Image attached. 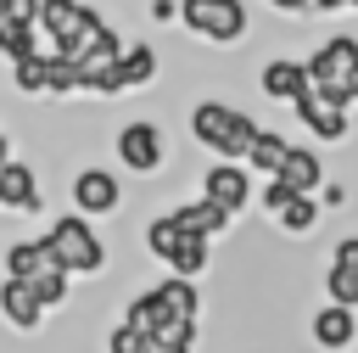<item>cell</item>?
Returning a JSON list of instances; mask_svg holds the SVG:
<instances>
[{"label":"cell","mask_w":358,"mask_h":353,"mask_svg":"<svg viewBox=\"0 0 358 353\" xmlns=\"http://www.w3.org/2000/svg\"><path fill=\"white\" fill-rule=\"evenodd\" d=\"M6 34H11V28H6V22H0V56H6Z\"/></svg>","instance_id":"obj_33"},{"label":"cell","mask_w":358,"mask_h":353,"mask_svg":"<svg viewBox=\"0 0 358 353\" xmlns=\"http://www.w3.org/2000/svg\"><path fill=\"white\" fill-rule=\"evenodd\" d=\"M324 291H330V303L358 308V235H341L336 241L330 269H324Z\"/></svg>","instance_id":"obj_17"},{"label":"cell","mask_w":358,"mask_h":353,"mask_svg":"<svg viewBox=\"0 0 358 353\" xmlns=\"http://www.w3.org/2000/svg\"><path fill=\"white\" fill-rule=\"evenodd\" d=\"M145 11H151V22H168V17L179 22V0H151Z\"/></svg>","instance_id":"obj_29"},{"label":"cell","mask_w":358,"mask_h":353,"mask_svg":"<svg viewBox=\"0 0 358 353\" xmlns=\"http://www.w3.org/2000/svg\"><path fill=\"white\" fill-rule=\"evenodd\" d=\"M39 17V0H0V22L17 28V22H34Z\"/></svg>","instance_id":"obj_27"},{"label":"cell","mask_w":358,"mask_h":353,"mask_svg":"<svg viewBox=\"0 0 358 353\" xmlns=\"http://www.w3.org/2000/svg\"><path fill=\"white\" fill-rule=\"evenodd\" d=\"M173 219H179L185 230H196V235H207V241H218V235H224V230L235 224V219H229L224 207H213L207 196H190V202H179V207H173Z\"/></svg>","instance_id":"obj_20"},{"label":"cell","mask_w":358,"mask_h":353,"mask_svg":"<svg viewBox=\"0 0 358 353\" xmlns=\"http://www.w3.org/2000/svg\"><path fill=\"white\" fill-rule=\"evenodd\" d=\"M179 22L207 45H241L252 34L246 0H179Z\"/></svg>","instance_id":"obj_6"},{"label":"cell","mask_w":358,"mask_h":353,"mask_svg":"<svg viewBox=\"0 0 358 353\" xmlns=\"http://www.w3.org/2000/svg\"><path fill=\"white\" fill-rule=\"evenodd\" d=\"M257 129H263V123H257L252 112H241V106H229V101H218V95H201V101L190 106V140L207 146L218 162H246Z\"/></svg>","instance_id":"obj_2"},{"label":"cell","mask_w":358,"mask_h":353,"mask_svg":"<svg viewBox=\"0 0 358 353\" xmlns=\"http://www.w3.org/2000/svg\"><path fill=\"white\" fill-rule=\"evenodd\" d=\"M106 353H196V347H185V342H162V336H140L134 325H112L106 331Z\"/></svg>","instance_id":"obj_22"},{"label":"cell","mask_w":358,"mask_h":353,"mask_svg":"<svg viewBox=\"0 0 358 353\" xmlns=\"http://www.w3.org/2000/svg\"><path fill=\"white\" fill-rule=\"evenodd\" d=\"M308 336H313V347H324V353L352 347V342H358V308H347V303H324V308L308 319Z\"/></svg>","instance_id":"obj_13"},{"label":"cell","mask_w":358,"mask_h":353,"mask_svg":"<svg viewBox=\"0 0 358 353\" xmlns=\"http://www.w3.org/2000/svg\"><path fill=\"white\" fill-rule=\"evenodd\" d=\"M45 241H50V252H56V263L67 275H101L106 269V241L95 235V224L84 213H62L45 230Z\"/></svg>","instance_id":"obj_5"},{"label":"cell","mask_w":358,"mask_h":353,"mask_svg":"<svg viewBox=\"0 0 358 353\" xmlns=\"http://www.w3.org/2000/svg\"><path fill=\"white\" fill-rule=\"evenodd\" d=\"M90 22H95V6H84V0H39V17H34L45 50H73Z\"/></svg>","instance_id":"obj_10"},{"label":"cell","mask_w":358,"mask_h":353,"mask_svg":"<svg viewBox=\"0 0 358 353\" xmlns=\"http://www.w3.org/2000/svg\"><path fill=\"white\" fill-rule=\"evenodd\" d=\"M117 319L134 325L140 336H162V342L196 347V331H201V291H196V280H185V275H162L157 286L134 291Z\"/></svg>","instance_id":"obj_1"},{"label":"cell","mask_w":358,"mask_h":353,"mask_svg":"<svg viewBox=\"0 0 358 353\" xmlns=\"http://www.w3.org/2000/svg\"><path fill=\"white\" fill-rule=\"evenodd\" d=\"M257 90L268 95V101H296V95H308V62H296V56H268L263 67H257Z\"/></svg>","instance_id":"obj_14"},{"label":"cell","mask_w":358,"mask_h":353,"mask_svg":"<svg viewBox=\"0 0 358 353\" xmlns=\"http://www.w3.org/2000/svg\"><path fill=\"white\" fill-rule=\"evenodd\" d=\"M112 157H117L123 174L151 179V174L168 162V129H162L157 118H129V123L112 134Z\"/></svg>","instance_id":"obj_7"},{"label":"cell","mask_w":358,"mask_h":353,"mask_svg":"<svg viewBox=\"0 0 358 353\" xmlns=\"http://www.w3.org/2000/svg\"><path fill=\"white\" fill-rule=\"evenodd\" d=\"M45 303H39V291L28 286V280H17V275H6L0 280V319L17 331V336H39V325H45Z\"/></svg>","instance_id":"obj_12"},{"label":"cell","mask_w":358,"mask_h":353,"mask_svg":"<svg viewBox=\"0 0 358 353\" xmlns=\"http://www.w3.org/2000/svg\"><path fill=\"white\" fill-rule=\"evenodd\" d=\"M196 196H207L213 207H224L229 219H241V213L257 202V191H252V168H246V162H207L201 179H196Z\"/></svg>","instance_id":"obj_8"},{"label":"cell","mask_w":358,"mask_h":353,"mask_svg":"<svg viewBox=\"0 0 358 353\" xmlns=\"http://www.w3.org/2000/svg\"><path fill=\"white\" fill-rule=\"evenodd\" d=\"M129 84H123V67H117V56L112 62H90L84 67V95H95V101H112V95H123Z\"/></svg>","instance_id":"obj_26"},{"label":"cell","mask_w":358,"mask_h":353,"mask_svg":"<svg viewBox=\"0 0 358 353\" xmlns=\"http://www.w3.org/2000/svg\"><path fill=\"white\" fill-rule=\"evenodd\" d=\"M313 11H319V17H341V11H352V6H347V0H313Z\"/></svg>","instance_id":"obj_31"},{"label":"cell","mask_w":358,"mask_h":353,"mask_svg":"<svg viewBox=\"0 0 358 353\" xmlns=\"http://www.w3.org/2000/svg\"><path fill=\"white\" fill-rule=\"evenodd\" d=\"M45 95H84V67L73 56H45Z\"/></svg>","instance_id":"obj_24"},{"label":"cell","mask_w":358,"mask_h":353,"mask_svg":"<svg viewBox=\"0 0 358 353\" xmlns=\"http://www.w3.org/2000/svg\"><path fill=\"white\" fill-rule=\"evenodd\" d=\"M45 56H50L45 45L11 56V84H17V95H45Z\"/></svg>","instance_id":"obj_25"},{"label":"cell","mask_w":358,"mask_h":353,"mask_svg":"<svg viewBox=\"0 0 358 353\" xmlns=\"http://www.w3.org/2000/svg\"><path fill=\"white\" fill-rule=\"evenodd\" d=\"M45 269H56V252H50L45 235H39V241H6V275H17V280H39Z\"/></svg>","instance_id":"obj_19"},{"label":"cell","mask_w":358,"mask_h":353,"mask_svg":"<svg viewBox=\"0 0 358 353\" xmlns=\"http://www.w3.org/2000/svg\"><path fill=\"white\" fill-rule=\"evenodd\" d=\"M145 252H151L168 275H185V280H201L207 263H213V241L196 235V230H185V224L173 219V207L145 224Z\"/></svg>","instance_id":"obj_4"},{"label":"cell","mask_w":358,"mask_h":353,"mask_svg":"<svg viewBox=\"0 0 358 353\" xmlns=\"http://www.w3.org/2000/svg\"><path fill=\"white\" fill-rule=\"evenodd\" d=\"M285 157H291V140H285V134H274V129H257V140H252V151H246V168L274 179Z\"/></svg>","instance_id":"obj_23"},{"label":"cell","mask_w":358,"mask_h":353,"mask_svg":"<svg viewBox=\"0 0 358 353\" xmlns=\"http://www.w3.org/2000/svg\"><path fill=\"white\" fill-rule=\"evenodd\" d=\"M67 202H73V213H84V219H112V213L123 207V179H117L112 168L90 162V168H78V174H73Z\"/></svg>","instance_id":"obj_9"},{"label":"cell","mask_w":358,"mask_h":353,"mask_svg":"<svg viewBox=\"0 0 358 353\" xmlns=\"http://www.w3.org/2000/svg\"><path fill=\"white\" fill-rule=\"evenodd\" d=\"M0 207H6V213H39V207H45L39 174H34L22 157H11V162L0 168Z\"/></svg>","instance_id":"obj_15"},{"label":"cell","mask_w":358,"mask_h":353,"mask_svg":"<svg viewBox=\"0 0 358 353\" xmlns=\"http://www.w3.org/2000/svg\"><path fill=\"white\" fill-rule=\"evenodd\" d=\"M6 162H11V140L0 134V168H6Z\"/></svg>","instance_id":"obj_32"},{"label":"cell","mask_w":358,"mask_h":353,"mask_svg":"<svg viewBox=\"0 0 358 353\" xmlns=\"http://www.w3.org/2000/svg\"><path fill=\"white\" fill-rule=\"evenodd\" d=\"M280 17H302V11H313V0H268Z\"/></svg>","instance_id":"obj_30"},{"label":"cell","mask_w":358,"mask_h":353,"mask_svg":"<svg viewBox=\"0 0 358 353\" xmlns=\"http://www.w3.org/2000/svg\"><path fill=\"white\" fill-rule=\"evenodd\" d=\"M347 6H352V11H358V0H347Z\"/></svg>","instance_id":"obj_34"},{"label":"cell","mask_w":358,"mask_h":353,"mask_svg":"<svg viewBox=\"0 0 358 353\" xmlns=\"http://www.w3.org/2000/svg\"><path fill=\"white\" fill-rule=\"evenodd\" d=\"M117 67H123V84L129 90H145V84H157V73H162V56H157V45H123V56H117Z\"/></svg>","instance_id":"obj_21"},{"label":"cell","mask_w":358,"mask_h":353,"mask_svg":"<svg viewBox=\"0 0 358 353\" xmlns=\"http://www.w3.org/2000/svg\"><path fill=\"white\" fill-rule=\"evenodd\" d=\"M319 207L341 213V207H347V185H341V179H324V185H319Z\"/></svg>","instance_id":"obj_28"},{"label":"cell","mask_w":358,"mask_h":353,"mask_svg":"<svg viewBox=\"0 0 358 353\" xmlns=\"http://www.w3.org/2000/svg\"><path fill=\"white\" fill-rule=\"evenodd\" d=\"M291 112H296V123H302L313 140H336V146H341V140L352 134V118H347V112H336V106H324L313 90H308V95H296V101H291Z\"/></svg>","instance_id":"obj_16"},{"label":"cell","mask_w":358,"mask_h":353,"mask_svg":"<svg viewBox=\"0 0 358 353\" xmlns=\"http://www.w3.org/2000/svg\"><path fill=\"white\" fill-rule=\"evenodd\" d=\"M302 62H308V90H313L324 106H336V112L358 106V39H352V34L319 39V50L302 56Z\"/></svg>","instance_id":"obj_3"},{"label":"cell","mask_w":358,"mask_h":353,"mask_svg":"<svg viewBox=\"0 0 358 353\" xmlns=\"http://www.w3.org/2000/svg\"><path fill=\"white\" fill-rule=\"evenodd\" d=\"M280 185H291V191H302V196H319V185H324V162H319V151L313 146H291V157L280 162V174H274Z\"/></svg>","instance_id":"obj_18"},{"label":"cell","mask_w":358,"mask_h":353,"mask_svg":"<svg viewBox=\"0 0 358 353\" xmlns=\"http://www.w3.org/2000/svg\"><path fill=\"white\" fill-rule=\"evenodd\" d=\"M257 207L285 230V235H313V224H319V196H302V191H291V185H280V179H268L263 185V196H257Z\"/></svg>","instance_id":"obj_11"}]
</instances>
